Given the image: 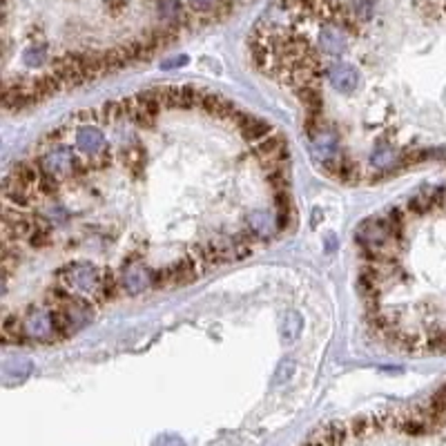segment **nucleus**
Returning <instances> with one entry per match:
<instances>
[{"label": "nucleus", "mask_w": 446, "mask_h": 446, "mask_svg": "<svg viewBox=\"0 0 446 446\" xmlns=\"http://www.w3.org/2000/svg\"><path fill=\"white\" fill-rule=\"evenodd\" d=\"M322 170L326 176H331L335 181H342V183H355L362 179V167H359V163H355L348 154H337L333 158H324Z\"/></svg>", "instance_id": "nucleus-5"}, {"label": "nucleus", "mask_w": 446, "mask_h": 446, "mask_svg": "<svg viewBox=\"0 0 446 446\" xmlns=\"http://www.w3.org/2000/svg\"><path fill=\"white\" fill-rule=\"evenodd\" d=\"M254 158L259 161V165H281L290 161V150L288 141L281 132L274 130L270 136H265L261 143L254 145Z\"/></svg>", "instance_id": "nucleus-4"}, {"label": "nucleus", "mask_w": 446, "mask_h": 446, "mask_svg": "<svg viewBox=\"0 0 446 446\" xmlns=\"http://www.w3.org/2000/svg\"><path fill=\"white\" fill-rule=\"evenodd\" d=\"M248 223H250V230L257 235L259 239L263 237H268L270 232H272V219L268 217V212H263V210H252L250 215H248Z\"/></svg>", "instance_id": "nucleus-22"}, {"label": "nucleus", "mask_w": 446, "mask_h": 446, "mask_svg": "<svg viewBox=\"0 0 446 446\" xmlns=\"http://www.w3.org/2000/svg\"><path fill=\"white\" fill-rule=\"evenodd\" d=\"M183 63H188V58H185V56H179V58H174V60L163 63V69H170V67H181Z\"/></svg>", "instance_id": "nucleus-33"}, {"label": "nucleus", "mask_w": 446, "mask_h": 446, "mask_svg": "<svg viewBox=\"0 0 446 446\" xmlns=\"http://www.w3.org/2000/svg\"><path fill=\"white\" fill-rule=\"evenodd\" d=\"M237 130H239L243 141L250 143V145H257L265 139V136H270L274 132V127L265 119H261V116H254V114L246 112V116L239 121Z\"/></svg>", "instance_id": "nucleus-9"}, {"label": "nucleus", "mask_w": 446, "mask_h": 446, "mask_svg": "<svg viewBox=\"0 0 446 446\" xmlns=\"http://www.w3.org/2000/svg\"><path fill=\"white\" fill-rule=\"evenodd\" d=\"M206 94V90H199L195 85H172V110L201 108V101Z\"/></svg>", "instance_id": "nucleus-13"}, {"label": "nucleus", "mask_w": 446, "mask_h": 446, "mask_svg": "<svg viewBox=\"0 0 446 446\" xmlns=\"http://www.w3.org/2000/svg\"><path fill=\"white\" fill-rule=\"evenodd\" d=\"M38 165L45 174H51V176H58V179H65V176H74L76 172V163H79V156L76 152L72 150L67 145H54L49 147V150L42 152L38 158Z\"/></svg>", "instance_id": "nucleus-2"}, {"label": "nucleus", "mask_w": 446, "mask_h": 446, "mask_svg": "<svg viewBox=\"0 0 446 446\" xmlns=\"http://www.w3.org/2000/svg\"><path fill=\"white\" fill-rule=\"evenodd\" d=\"M350 12L357 18V23H366L373 16V9H375V0H353V3H348Z\"/></svg>", "instance_id": "nucleus-26"}, {"label": "nucleus", "mask_w": 446, "mask_h": 446, "mask_svg": "<svg viewBox=\"0 0 446 446\" xmlns=\"http://www.w3.org/2000/svg\"><path fill=\"white\" fill-rule=\"evenodd\" d=\"M217 0H190V7L195 9V12H206V9L215 7Z\"/></svg>", "instance_id": "nucleus-32"}, {"label": "nucleus", "mask_w": 446, "mask_h": 446, "mask_svg": "<svg viewBox=\"0 0 446 446\" xmlns=\"http://www.w3.org/2000/svg\"><path fill=\"white\" fill-rule=\"evenodd\" d=\"M40 217L45 219L49 226H56V223H63V221H67V212L63 206H56V208H51L49 212H40Z\"/></svg>", "instance_id": "nucleus-29"}, {"label": "nucleus", "mask_w": 446, "mask_h": 446, "mask_svg": "<svg viewBox=\"0 0 446 446\" xmlns=\"http://www.w3.org/2000/svg\"><path fill=\"white\" fill-rule=\"evenodd\" d=\"M154 446H185V442L181 438H174V435H163L154 442Z\"/></svg>", "instance_id": "nucleus-31"}, {"label": "nucleus", "mask_w": 446, "mask_h": 446, "mask_svg": "<svg viewBox=\"0 0 446 446\" xmlns=\"http://www.w3.org/2000/svg\"><path fill=\"white\" fill-rule=\"evenodd\" d=\"M23 60H25V65H31V67L45 65V63L49 60V47L45 45V42H38V45H29L23 51Z\"/></svg>", "instance_id": "nucleus-23"}, {"label": "nucleus", "mask_w": 446, "mask_h": 446, "mask_svg": "<svg viewBox=\"0 0 446 446\" xmlns=\"http://www.w3.org/2000/svg\"><path fill=\"white\" fill-rule=\"evenodd\" d=\"M444 12H446V3H444Z\"/></svg>", "instance_id": "nucleus-34"}, {"label": "nucleus", "mask_w": 446, "mask_h": 446, "mask_svg": "<svg viewBox=\"0 0 446 446\" xmlns=\"http://www.w3.org/2000/svg\"><path fill=\"white\" fill-rule=\"evenodd\" d=\"M292 92L306 108L308 114H322L324 112V94H322L320 85H302V88H297Z\"/></svg>", "instance_id": "nucleus-15"}, {"label": "nucleus", "mask_w": 446, "mask_h": 446, "mask_svg": "<svg viewBox=\"0 0 446 446\" xmlns=\"http://www.w3.org/2000/svg\"><path fill=\"white\" fill-rule=\"evenodd\" d=\"M127 5H130V0H105V9H108V14L114 18L121 16L127 9Z\"/></svg>", "instance_id": "nucleus-30"}, {"label": "nucleus", "mask_w": 446, "mask_h": 446, "mask_svg": "<svg viewBox=\"0 0 446 446\" xmlns=\"http://www.w3.org/2000/svg\"><path fill=\"white\" fill-rule=\"evenodd\" d=\"M274 206H277V219H274V228L286 230L288 226H292L295 208H292L288 190H279V192H274Z\"/></svg>", "instance_id": "nucleus-16"}, {"label": "nucleus", "mask_w": 446, "mask_h": 446, "mask_svg": "<svg viewBox=\"0 0 446 446\" xmlns=\"http://www.w3.org/2000/svg\"><path fill=\"white\" fill-rule=\"evenodd\" d=\"M121 161H123V165L130 170L134 176H139L143 172V167H145V152H143V147L139 143H132L130 147H125V150H121Z\"/></svg>", "instance_id": "nucleus-20"}, {"label": "nucleus", "mask_w": 446, "mask_h": 446, "mask_svg": "<svg viewBox=\"0 0 446 446\" xmlns=\"http://www.w3.org/2000/svg\"><path fill=\"white\" fill-rule=\"evenodd\" d=\"M326 76L333 83V88L342 94H353L359 88V81H362L359 72L353 65H348V63H337V65H331L326 72Z\"/></svg>", "instance_id": "nucleus-8"}, {"label": "nucleus", "mask_w": 446, "mask_h": 446, "mask_svg": "<svg viewBox=\"0 0 446 446\" xmlns=\"http://www.w3.org/2000/svg\"><path fill=\"white\" fill-rule=\"evenodd\" d=\"M36 188L40 190L42 197H54V195H58V190H60V179L51 176V174H42V179L38 181Z\"/></svg>", "instance_id": "nucleus-28"}, {"label": "nucleus", "mask_w": 446, "mask_h": 446, "mask_svg": "<svg viewBox=\"0 0 446 446\" xmlns=\"http://www.w3.org/2000/svg\"><path fill=\"white\" fill-rule=\"evenodd\" d=\"M348 38L350 34L337 23H326L320 31V47L324 54H331V56H339L344 54L346 47H348Z\"/></svg>", "instance_id": "nucleus-7"}, {"label": "nucleus", "mask_w": 446, "mask_h": 446, "mask_svg": "<svg viewBox=\"0 0 446 446\" xmlns=\"http://www.w3.org/2000/svg\"><path fill=\"white\" fill-rule=\"evenodd\" d=\"M119 286H121V279L116 277V272L112 268H103V274H101V283H99V288L97 292H94V304H97L99 308L105 306V304H110L116 299V295H119Z\"/></svg>", "instance_id": "nucleus-14"}, {"label": "nucleus", "mask_w": 446, "mask_h": 446, "mask_svg": "<svg viewBox=\"0 0 446 446\" xmlns=\"http://www.w3.org/2000/svg\"><path fill=\"white\" fill-rule=\"evenodd\" d=\"M9 174L16 176L18 181H23L25 185L36 188L45 172L40 170L38 161H31V158H27V161H18L12 170H9Z\"/></svg>", "instance_id": "nucleus-18"}, {"label": "nucleus", "mask_w": 446, "mask_h": 446, "mask_svg": "<svg viewBox=\"0 0 446 446\" xmlns=\"http://www.w3.org/2000/svg\"><path fill=\"white\" fill-rule=\"evenodd\" d=\"M114 161V156L110 152V147H105L103 152L94 154V156H88V163H90V170L92 172H99V170H108Z\"/></svg>", "instance_id": "nucleus-27"}, {"label": "nucleus", "mask_w": 446, "mask_h": 446, "mask_svg": "<svg viewBox=\"0 0 446 446\" xmlns=\"http://www.w3.org/2000/svg\"><path fill=\"white\" fill-rule=\"evenodd\" d=\"M348 440H350L348 422H331L311 438L315 446H344Z\"/></svg>", "instance_id": "nucleus-11"}, {"label": "nucleus", "mask_w": 446, "mask_h": 446, "mask_svg": "<svg viewBox=\"0 0 446 446\" xmlns=\"http://www.w3.org/2000/svg\"><path fill=\"white\" fill-rule=\"evenodd\" d=\"M183 5L179 0H156V12L165 23H174V20L183 14Z\"/></svg>", "instance_id": "nucleus-24"}, {"label": "nucleus", "mask_w": 446, "mask_h": 446, "mask_svg": "<svg viewBox=\"0 0 446 446\" xmlns=\"http://www.w3.org/2000/svg\"><path fill=\"white\" fill-rule=\"evenodd\" d=\"M101 274L103 270H99L97 265H92L88 261H74V263H65L56 272V281L65 283L67 288L76 295L94 297L101 283Z\"/></svg>", "instance_id": "nucleus-1"}, {"label": "nucleus", "mask_w": 446, "mask_h": 446, "mask_svg": "<svg viewBox=\"0 0 446 446\" xmlns=\"http://www.w3.org/2000/svg\"><path fill=\"white\" fill-rule=\"evenodd\" d=\"M313 150L317 156H322V161L324 158H333L339 154V143H337V136L333 132H328L326 127H322L320 132H317L313 136Z\"/></svg>", "instance_id": "nucleus-17"}, {"label": "nucleus", "mask_w": 446, "mask_h": 446, "mask_svg": "<svg viewBox=\"0 0 446 446\" xmlns=\"http://www.w3.org/2000/svg\"><path fill=\"white\" fill-rule=\"evenodd\" d=\"M370 165H373L377 172L390 174L393 170H402V154L393 150V145H388L386 141H377L373 154H370Z\"/></svg>", "instance_id": "nucleus-12"}, {"label": "nucleus", "mask_w": 446, "mask_h": 446, "mask_svg": "<svg viewBox=\"0 0 446 446\" xmlns=\"http://www.w3.org/2000/svg\"><path fill=\"white\" fill-rule=\"evenodd\" d=\"M121 286L127 295H141L145 288H152V270H147L145 265H141L139 261L134 263H125L123 265V277H121Z\"/></svg>", "instance_id": "nucleus-6"}, {"label": "nucleus", "mask_w": 446, "mask_h": 446, "mask_svg": "<svg viewBox=\"0 0 446 446\" xmlns=\"http://www.w3.org/2000/svg\"><path fill=\"white\" fill-rule=\"evenodd\" d=\"M23 328L27 339H34V342H40V344L58 342L54 331V320H51V308L45 311V308L40 306H29L27 315L23 317Z\"/></svg>", "instance_id": "nucleus-3"}, {"label": "nucleus", "mask_w": 446, "mask_h": 446, "mask_svg": "<svg viewBox=\"0 0 446 446\" xmlns=\"http://www.w3.org/2000/svg\"><path fill=\"white\" fill-rule=\"evenodd\" d=\"M108 143L105 136L97 125H81L76 127V150H81L85 156H94L103 152Z\"/></svg>", "instance_id": "nucleus-10"}, {"label": "nucleus", "mask_w": 446, "mask_h": 446, "mask_svg": "<svg viewBox=\"0 0 446 446\" xmlns=\"http://www.w3.org/2000/svg\"><path fill=\"white\" fill-rule=\"evenodd\" d=\"M27 243H29V248H36V250L51 246V226L40 215L36 217V228L31 232V237L27 239Z\"/></svg>", "instance_id": "nucleus-21"}, {"label": "nucleus", "mask_w": 446, "mask_h": 446, "mask_svg": "<svg viewBox=\"0 0 446 446\" xmlns=\"http://www.w3.org/2000/svg\"><path fill=\"white\" fill-rule=\"evenodd\" d=\"M29 342L27 335H25V328H23V320H20L18 315H7L5 322H3V344L9 346V344H25Z\"/></svg>", "instance_id": "nucleus-19"}, {"label": "nucleus", "mask_w": 446, "mask_h": 446, "mask_svg": "<svg viewBox=\"0 0 446 446\" xmlns=\"http://www.w3.org/2000/svg\"><path fill=\"white\" fill-rule=\"evenodd\" d=\"M422 350L435 353V355H444L446 353V331L444 328H438V331H433L427 339H424Z\"/></svg>", "instance_id": "nucleus-25"}]
</instances>
